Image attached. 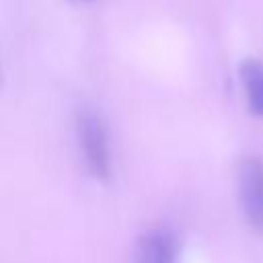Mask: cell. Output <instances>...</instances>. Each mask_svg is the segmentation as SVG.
Masks as SVG:
<instances>
[{
  "label": "cell",
  "instance_id": "1",
  "mask_svg": "<svg viewBox=\"0 0 263 263\" xmlns=\"http://www.w3.org/2000/svg\"><path fill=\"white\" fill-rule=\"evenodd\" d=\"M78 144L92 177L107 181L111 177V150L103 117L92 109H82L76 117Z\"/></svg>",
  "mask_w": 263,
  "mask_h": 263
},
{
  "label": "cell",
  "instance_id": "2",
  "mask_svg": "<svg viewBox=\"0 0 263 263\" xmlns=\"http://www.w3.org/2000/svg\"><path fill=\"white\" fill-rule=\"evenodd\" d=\"M238 193L242 212L255 230L263 232V160L249 156L238 168Z\"/></svg>",
  "mask_w": 263,
  "mask_h": 263
},
{
  "label": "cell",
  "instance_id": "3",
  "mask_svg": "<svg viewBox=\"0 0 263 263\" xmlns=\"http://www.w3.org/2000/svg\"><path fill=\"white\" fill-rule=\"evenodd\" d=\"M177 240L168 230H148L134 245V263H177Z\"/></svg>",
  "mask_w": 263,
  "mask_h": 263
},
{
  "label": "cell",
  "instance_id": "4",
  "mask_svg": "<svg viewBox=\"0 0 263 263\" xmlns=\"http://www.w3.org/2000/svg\"><path fill=\"white\" fill-rule=\"evenodd\" d=\"M240 80L253 113L263 117V62L247 58L240 62Z\"/></svg>",
  "mask_w": 263,
  "mask_h": 263
},
{
  "label": "cell",
  "instance_id": "5",
  "mask_svg": "<svg viewBox=\"0 0 263 263\" xmlns=\"http://www.w3.org/2000/svg\"><path fill=\"white\" fill-rule=\"evenodd\" d=\"M2 82H4V72H2V64H0V86H2Z\"/></svg>",
  "mask_w": 263,
  "mask_h": 263
}]
</instances>
